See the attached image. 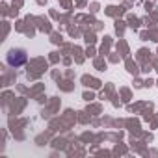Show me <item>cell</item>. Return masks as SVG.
Segmentation results:
<instances>
[{
  "label": "cell",
  "instance_id": "obj_1",
  "mask_svg": "<svg viewBox=\"0 0 158 158\" xmlns=\"http://www.w3.org/2000/svg\"><path fill=\"white\" fill-rule=\"evenodd\" d=\"M24 61H26L24 50H11V52L8 54V63H10L11 67H19V65H23Z\"/></svg>",
  "mask_w": 158,
  "mask_h": 158
}]
</instances>
